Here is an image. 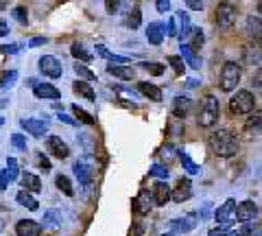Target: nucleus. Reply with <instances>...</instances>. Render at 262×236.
I'll use <instances>...</instances> for the list:
<instances>
[{"label": "nucleus", "instance_id": "obj_1", "mask_svg": "<svg viewBox=\"0 0 262 236\" xmlns=\"http://www.w3.org/2000/svg\"><path fill=\"white\" fill-rule=\"evenodd\" d=\"M208 144L210 149L216 153L219 158H232L238 153V138H236L232 132L227 129H219V132H212L208 138Z\"/></svg>", "mask_w": 262, "mask_h": 236}, {"label": "nucleus", "instance_id": "obj_2", "mask_svg": "<svg viewBox=\"0 0 262 236\" xmlns=\"http://www.w3.org/2000/svg\"><path fill=\"white\" fill-rule=\"evenodd\" d=\"M219 114H221V108H219V101L214 96H206L201 103V110H199V125L201 127H214L216 120H219Z\"/></svg>", "mask_w": 262, "mask_h": 236}, {"label": "nucleus", "instance_id": "obj_3", "mask_svg": "<svg viewBox=\"0 0 262 236\" xmlns=\"http://www.w3.org/2000/svg\"><path fill=\"white\" fill-rule=\"evenodd\" d=\"M238 83H241V66L236 61H227L223 70H221V90L232 92L236 90Z\"/></svg>", "mask_w": 262, "mask_h": 236}, {"label": "nucleus", "instance_id": "obj_4", "mask_svg": "<svg viewBox=\"0 0 262 236\" xmlns=\"http://www.w3.org/2000/svg\"><path fill=\"white\" fill-rule=\"evenodd\" d=\"M236 206H238V203H236L234 199H227L223 206H221L214 212L216 223H219V227L223 232H229V230H232V225L236 223Z\"/></svg>", "mask_w": 262, "mask_h": 236}, {"label": "nucleus", "instance_id": "obj_5", "mask_svg": "<svg viewBox=\"0 0 262 236\" xmlns=\"http://www.w3.org/2000/svg\"><path fill=\"white\" fill-rule=\"evenodd\" d=\"M236 15H238V11H236V5L232 3H219L216 11H214V20L219 24V29H232L234 22H236Z\"/></svg>", "mask_w": 262, "mask_h": 236}, {"label": "nucleus", "instance_id": "obj_6", "mask_svg": "<svg viewBox=\"0 0 262 236\" xmlns=\"http://www.w3.org/2000/svg\"><path fill=\"white\" fill-rule=\"evenodd\" d=\"M253 94L249 92V90H238L236 92L232 99H229V112L232 114H249L251 110H253Z\"/></svg>", "mask_w": 262, "mask_h": 236}, {"label": "nucleus", "instance_id": "obj_7", "mask_svg": "<svg viewBox=\"0 0 262 236\" xmlns=\"http://www.w3.org/2000/svg\"><path fill=\"white\" fill-rule=\"evenodd\" d=\"M48 125H51V118H20V127L33 138H44L48 134Z\"/></svg>", "mask_w": 262, "mask_h": 236}, {"label": "nucleus", "instance_id": "obj_8", "mask_svg": "<svg viewBox=\"0 0 262 236\" xmlns=\"http://www.w3.org/2000/svg\"><path fill=\"white\" fill-rule=\"evenodd\" d=\"M39 72H42L44 77L48 79H59L63 75V66H61V61L57 59V57L53 55H44V57H39Z\"/></svg>", "mask_w": 262, "mask_h": 236}, {"label": "nucleus", "instance_id": "obj_9", "mask_svg": "<svg viewBox=\"0 0 262 236\" xmlns=\"http://www.w3.org/2000/svg\"><path fill=\"white\" fill-rule=\"evenodd\" d=\"M46 151L53 153V156L59 158V160H66L70 156V149H68V144L61 140V136H48L46 138Z\"/></svg>", "mask_w": 262, "mask_h": 236}, {"label": "nucleus", "instance_id": "obj_10", "mask_svg": "<svg viewBox=\"0 0 262 236\" xmlns=\"http://www.w3.org/2000/svg\"><path fill=\"white\" fill-rule=\"evenodd\" d=\"M243 61L249 66H260L262 63V42L253 39V44L243 46Z\"/></svg>", "mask_w": 262, "mask_h": 236}, {"label": "nucleus", "instance_id": "obj_11", "mask_svg": "<svg viewBox=\"0 0 262 236\" xmlns=\"http://www.w3.org/2000/svg\"><path fill=\"white\" fill-rule=\"evenodd\" d=\"M173 199V190L166 184V180H160L153 184V203L155 206H166V201Z\"/></svg>", "mask_w": 262, "mask_h": 236}, {"label": "nucleus", "instance_id": "obj_12", "mask_svg": "<svg viewBox=\"0 0 262 236\" xmlns=\"http://www.w3.org/2000/svg\"><path fill=\"white\" fill-rule=\"evenodd\" d=\"M192 197V182L188 180V177H179L177 186L173 188V201L177 203H184Z\"/></svg>", "mask_w": 262, "mask_h": 236}, {"label": "nucleus", "instance_id": "obj_13", "mask_svg": "<svg viewBox=\"0 0 262 236\" xmlns=\"http://www.w3.org/2000/svg\"><path fill=\"white\" fill-rule=\"evenodd\" d=\"M42 223L33 221V219H20L15 223V236H39Z\"/></svg>", "mask_w": 262, "mask_h": 236}, {"label": "nucleus", "instance_id": "obj_14", "mask_svg": "<svg viewBox=\"0 0 262 236\" xmlns=\"http://www.w3.org/2000/svg\"><path fill=\"white\" fill-rule=\"evenodd\" d=\"M75 175H77L81 186H90L92 184V177H94V170L85 160H77L75 162Z\"/></svg>", "mask_w": 262, "mask_h": 236}, {"label": "nucleus", "instance_id": "obj_15", "mask_svg": "<svg viewBox=\"0 0 262 236\" xmlns=\"http://www.w3.org/2000/svg\"><path fill=\"white\" fill-rule=\"evenodd\" d=\"M256 214H258V206L253 201H243L236 206V221H241V223L251 221Z\"/></svg>", "mask_w": 262, "mask_h": 236}, {"label": "nucleus", "instance_id": "obj_16", "mask_svg": "<svg viewBox=\"0 0 262 236\" xmlns=\"http://www.w3.org/2000/svg\"><path fill=\"white\" fill-rule=\"evenodd\" d=\"M33 94H35L37 99H44V101H57L61 96V90H57V88L51 83H37L33 88Z\"/></svg>", "mask_w": 262, "mask_h": 236}, {"label": "nucleus", "instance_id": "obj_17", "mask_svg": "<svg viewBox=\"0 0 262 236\" xmlns=\"http://www.w3.org/2000/svg\"><path fill=\"white\" fill-rule=\"evenodd\" d=\"M194 221H196V217H194V214L173 219V221H170V230H173V234H186V232H190L192 227L196 225Z\"/></svg>", "mask_w": 262, "mask_h": 236}, {"label": "nucleus", "instance_id": "obj_18", "mask_svg": "<svg viewBox=\"0 0 262 236\" xmlns=\"http://www.w3.org/2000/svg\"><path fill=\"white\" fill-rule=\"evenodd\" d=\"M107 72H110L112 77L122 79V81H131V79L136 77V70L131 68V66H125V63H110Z\"/></svg>", "mask_w": 262, "mask_h": 236}, {"label": "nucleus", "instance_id": "obj_19", "mask_svg": "<svg viewBox=\"0 0 262 236\" xmlns=\"http://www.w3.org/2000/svg\"><path fill=\"white\" fill-rule=\"evenodd\" d=\"M63 223V214L61 210H46L44 212V219H42V227H46V230H57V227H61Z\"/></svg>", "mask_w": 262, "mask_h": 236}, {"label": "nucleus", "instance_id": "obj_20", "mask_svg": "<svg viewBox=\"0 0 262 236\" xmlns=\"http://www.w3.org/2000/svg\"><path fill=\"white\" fill-rule=\"evenodd\" d=\"M20 184H22V188H24V190H29V192H33V195L42 190V180H39L35 173H22Z\"/></svg>", "mask_w": 262, "mask_h": 236}, {"label": "nucleus", "instance_id": "obj_21", "mask_svg": "<svg viewBox=\"0 0 262 236\" xmlns=\"http://www.w3.org/2000/svg\"><path fill=\"white\" fill-rule=\"evenodd\" d=\"M138 90H140V94H144L149 101H155V103L162 101V90L155 83H149V81H140V83H138Z\"/></svg>", "mask_w": 262, "mask_h": 236}, {"label": "nucleus", "instance_id": "obj_22", "mask_svg": "<svg viewBox=\"0 0 262 236\" xmlns=\"http://www.w3.org/2000/svg\"><path fill=\"white\" fill-rule=\"evenodd\" d=\"M151 201L153 197L146 190H142L138 197L134 199V212L136 214H149V210H151Z\"/></svg>", "mask_w": 262, "mask_h": 236}, {"label": "nucleus", "instance_id": "obj_23", "mask_svg": "<svg viewBox=\"0 0 262 236\" xmlns=\"http://www.w3.org/2000/svg\"><path fill=\"white\" fill-rule=\"evenodd\" d=\"M164 24L162 22H151L149 27H146V39H149L151 44H155V46H160L162 44V39H164Z\"/></svg>", "mask_w": 262, "mask_h": 236}, {"label": "nucleus", "instance_id": "obj_24", "mask_svg": "<svg viewBox=\"0 0 262 236\" xmlns=\"http://www.w3.org/2000/svg\"><path fill=\"white\" fill-rule=\"evenodd\" d=\"M190 105H192V101L188 99V96H184V94L175 96V101H173V116L175 118H184L186 114L190 112Z\"/></svg>", "mask_w": 262, "mask_h": 236}, {"label": "nucleus", "instance_id": "obj_25", "mask_svg": "<svg viewBox=\"0 0 262 236\" xmlns=\"http://www.w3.org/2000/svg\"><path fill=\"white\" fill-rule=\"evenodd\" d=\"M15 201H18L22 208H29L31 212H35V210L39 208V201L33 197V192H29V190H20L18 195H15Z\"/></svg>", "mask_w": 262, "mask_h": 236}, {"label": "nucleus", "instance_id": "obj_26", "mask_svg": "<svg viewBox=\"0 0 262 236\" xmlns=\"http://www.w3.org/2000/svg\"><path fill=\"white\" fill-rule=\"evenodd\" d=\"M72 90H75L79 96H83V99L96 103V92L92 90V85L85 83V81H81V79H79V81H75V83H72Z\"/></svg>", "mask_w": 262, "mask_h": 236}, {"label": "nucleus", "instance_id": "obj_27", "mask_svg": "<svg viewBox=\"0 0 262 236\" xmlns=\"http://www.w3.org/2000/svg\"><path fill=\"white\" fill-rule=\"evenodd\" d=\"M245 31H247L253 39L262 42V20L260 18H253V15H249L247 22H245Z\"/></svg>", "mask_w": 262, "mask_h": 236}, {"label": "nucleus", "instance_id": "obj_28", "mask_svg": "<svg viewBox=\"0 0 262 236\" xmlns=\"http://www.w3.org/2000/svg\"><path fill=\"white\" fill-rule=\"evenodd\" d=\"M182 57H184V61H186L190 68H194V70H199V68H201V59L196 57V53H194L186 42H182Z\"/></svg>", "mask_w": 262, "mask_h": 236}, {"label": "nucleus", "instance_id": "obj_29", "mask_svg": "<svg viewBox=\"0 0 262 236\" xmlns=\"http://www.w3.org/2000/svg\"><path fill=\"white\" fill-rule=\"evenodd\" d=\"M188 39V46L192 48V51H199V48L203 46V42H206V35H203V31L201 29H196V27H192V31H190V35L186 37Z\"/></svg>", "mask_w": 262, "mask_h": 236}, {"label": "nucleus", "instance_id": "obj_30", "mask_svg": "<svg viewBox=\"0 0 262 236\" xmlns=\"http://www.w3.org/2000/svg\"><path fill=\"white\" fill-rule=\"evenodd\" d=\"M245 132L247 134H262V112H253V116L245 123Z\"/></svg>", "mask_w": 262, "mask_h": 236}, {"label": "nucleus", "instance_id": "obj_31", "mask_svg": "<svg viewBox=\"0 0 262 236\" xmlns=\"http://www.w3.org/2000/svg\"><path fill=\"white\" fill-rule=\"evenodd\" d=\"M70 55L75 57L77 61H83V63H88V61H92V53L88 51V48L83 46V44H72V48H70Z\"/></svg>", "mask_w": 262, "mask_h": 236}, {"label": "nucleus", "instance_id": "obj_32", "mask_svg": "<svg viewBox=\"0 0 262 236\" xmlns=\"http://www.w3.org/2000/svg\"><path fill=\"white\" fill-rule=\"evenodd\" d=\"M177 20H179V24H182V31H179V39H182V42H184V39L188 37V35H190V31H192V24H190V18H188V13H184V11H179L177 13Z\"/></svg>", "mask_w": 262, "mask_h": 236}, {"label": "nucleus", "instance_id": "obj_33", "mask_svg": "<svg viewBox=\"0 0 262 236\" xmlns=\"http://www.w3.org/2000/svg\"><path fill=\"white\" fill-rule=\"evenodd\" d=\"M15 81H18V70H5L3 75H0V88L9 90V88L15 85Z\"/></svg>", "mask_w": 262, "mask_h": 236}, {"label": "nucleus", "instance_id": "obj_34", "mask_svg": "<svg viewBox=\"0 0 262 236\" xmlns=\"http://www.w3.org/2000/svg\"><path fill=\"white\" fill-rule=\"evenodd\" d=\"M179 162H182L184 170H188V173H190V175H196V173H199V164H194L192 158L188 156L186 151H179Z\"/></svg>", "mask_w": 262, "mask_h": 236}, {"label": "nucleus", "instance_id": "obj_35", "mask_svg": "<svg viewBox=\"0 0 262 236\" xmlns=\"http://www.w3.org/2000/svg\"><path fill=\"white\" fill-rule=\"evenodd\" d=\"M72 114H75V118L79 120V123H85V125H94L96 120L90 112H85L83 108H79V105H72Z\"/></svg>", "mask_w": 262, "mask_h": 236}, {"label": "nucleus", "instance_id": "obj_36", "mask_svg": "<svg viewBox=\"0 0 262 236\" xmlns=\"http://www.w3.org/2000/svg\"><path fill=\"white\" fill-rule=\"evenodd\" d=\"M55 184H57V188L66 195V197H72V195H75V188H72V184H70V180L66 175H57Z\"/></svg>", "mask_w": 262, "mask_h": 236}, {"label": "nucleus", "instance_id": "obj_37", "mask_svg": "<svg viewBox=\"0 0 262 236\" xmlns=\"http://www.w3.org/2000/svg\"><path fill=\"white\" fill-rule=\"evenodd\" d=\"M75 72H77V77L83 79V81H94L96 79V75L85 66L83 61H75Z\"/></svg>", "mask_w": 262, "mask_h": 236}, {"label": "nucleus", "instance_id": "obj_38", "mask_svg": "<svg viewBox=\"0 0 262 236\" xmlns=\"http://www.w3.org/2000/svg\"><path fill=\"white\" fill-rule=\"evenodd\" d=\"M140 22H142V13H140L138 7H134V11H129V15H127V27L129 29H138L140 27Z\"/></svg>", "mask_w": 262, "mask_h": 236}, {"label": "nucleus", "instance_id": "obj_39", "mask_svg": "<svg viewBox=\"0 0 262 236\" xmlns=\"http://www.w3.org/2000/svg\"><path fill=\"white\" fill-rule=\"evenodd\" d=\"M140 66H142L146 72H151V75H155V77L164 75V70H166V66H162V63H158V61H144V63H140Z\"/></svg>", "mask_w": 262, "mask_h": 236}, {"label": "nucleus", "instance_id": "obj_40", "mask_svg": "<svg viewBox=\"0 0 262 236\" xmlns=\"http://www.w3.org/2000/svg\"><path fill=\"white\" fill-rule=\"evenodd\" d=\"M7 170H9L11 182L18 180V175H20V164H18V160H15V158H7Z\"/></svg>", "mask_w": 262, "mask_h": 236}, {"label": "nucleus", "instance_id": "obj_41", "mask_svg": "<svg viewBox=\"0 0 262 236\" xmlns=\"http://www.w3.org/2000/svg\"><path fill=\"white\" fill-rule=\"evenodd\" d=\"M168 63L173 66V70L177 72V75L184 72V57L182 55H168Z\"/></svg>", "mask_w": 262, "mask_h": 236}, {"label": "nucleus", "instance_id": "obj_42", "mask_svg": "<svg viewBox=\"0 0 262 236\" xmlns=\"http://www.w3.org/2000/svg\"><path fill=\"white\" fill-rule=\"evenodd\" d=\"M149 173H151V175H155V177H160V180H168L170 170H168L166 166H162V164H153Z\"/></svg>", "mask_w": 262, "mask_h": 236}, {"label": "nucleus", "instance_id": "obj_43", "mask_svg": "<svg viewBox=\"0 0 262 236\" xmlns=\"http://www.w3.org/2000/svg\"><path fill=\"white\" fill-rule=\"evenodd\" d=\"M11 144L20 151H27V136L22 134H11Z\"/></svg>", "mask_w": 262, "mask_h": 236}, {"label": "nucleus", "instance_id": "obj_44", "mask_svg": "<svg viewBox=\"0 0 262 236\" xmlns=\"http://www.w3.org/2000/svg\"><path fill=\"white\" fill-rule=\"evenodd\" d=\"M13 18L18 20L20 24H27L29 22V11L24 9V7H15V9H13Z\"/></svg>", "mask_w": 262, "mask_h": 236}, {"label": "nucleus", "instance_id": "obj_45", "mask_svg": "<svg viewBox=\"0 0 262 236\" xmlns=\"http://www.w3.org/2000/svg\"><path fill=\"white\" fill-rule=\"evenodd\" d=\"M251 83H253V90H256L260 96H262V68L253 75V79H251Z\"/></svg>", "mask_w": 262, "mask_h": 236}, {"label": "nucleus", "instance_id": "obj_46", "mask_svg": "<svg viewBox=\"0 0 262 236\" xmlns=\"http://www.w3.org/2000/svg\"><path fill=\"white\" fill-rule=\"evenodd\" d=\"M0 53H5V55H18L20 53V46L18 44H3V46H0Z\"/></svg>", "mask_w": 262, "mask_h": 236}, {"label": "nucleus", "instance_id": "obj_47", "mask_svg": "<svg viewBox=\"0 0 262 236\" xmlns=\"http://www.w3.org/2000/svg\"><path fill=\"white\" fill-rule=\"evenodd\" d=\"M120 3L122 0H105V9H107V13H116Z\"/></svg>", "mask_w": 262, "mask_h": 236}, {"label": "nucleus", "instance_id": "obj_48", "mask_svg": "<svg viewBox=\"0 0 262 236\" xmlns=\"http://www.w3.org/2000/svg\"><path fill=\"white\" fill-rule=\"evenodd\" d=\"M173 153H175V149H173V146H170V144H166V146H164V149L160 151V156L164 158V160H166V162H170V160H173L175 156H173Z\"/></svg>", "mask_w": 262, "mask_h": 236}, {"label": "nucleus", "instance_id": "obj_49", "mask_svg": "<svg viewBox=\"0 0 262 236\" xmlns=\"http://www.w3.org/2000/svg\"><path fill=\"white\" fill-rule=\"evenodd\" d=\"M37 164H39V166H42L44 170H51V160H48V158L44 156V153H42V151H39V153H37Z\"/></svg>", "mask_w": 262, "mask_h": 236}, {"label": "nucleus", "instance_id": "obj_50", "mask_svg": "<svg viewBox=\"0 0 262 236\" xmlns=\"http://www.w3.org/2000/svg\"><path fill=\"white\" fill-rule=\"evenodd\" d=\"M11 177H9V170H3L0 173V190H7V186H9Z\"/></svg>", "mask_w": 262, "mask_h": 236}, {"label": "nucleus", "instance_id": "obj_51", "mask_svg": "<svg viewBox=\"0 0 262 236\" xmlns=\"http://www.w3.org/2000/svg\"><path fill=\"white\" fill-rule=\"evenodd\" d=\"M61 120V123H66V125H70V127H77L79 125V120H75V118H70L68 114H63V112H59V116H57Z\"/></svg>", "mask_w": 262, "mask_h": 236}, {"label": "nucleus", "instance_id": "obj_52", "mask_svg": "<svg viewBox=\"0 0 262 236\" xmlns=\"http://www.w3.org/2000/svg\"><path fill=\"white\" fill-rule=\"evenodd\" d=\"M155 7H158L160 13H166L170 9V0H155Z\"/></svg>", "mask_w": 262, "mask_h": 236}, {"label": "nucleus", "instance_id": "obj_53", "mask_svg": "<svg viewBox=\"0 0 262 236\" xmlns=\"http://www.w3.org/2000/svg\"><path fill=\"white\" fill-rule=\"evenodd\" d=\"M184 3L190 7L192 11H201L203 9V0H184Z\"/></svg>", "mask_w": 262, "mask_h": 236}, {"label": "nucleus", "instance_id": "obj_54", "mask_svg": "<svg viewBox=\"0 0 262 236\" xmlns=\"http://www.w3.org/2000/svg\"><path fill=\"white\" fill-rule=\"evenodd\" d=\"M166 35L168 37H177V29H175V18L168 20V27H166Z\"/></svg>", "mask_w": 262, "mask_h": 236}, {"label": "nucleus", "instance_id": "obj_55", "mask_svg": "<svg viewBox=\"0 0 262 236\" xmlns=\"http://www.w3.org/2000/svg\"><path fill=\"white\" fill-rule=\"evenodd\" d=\"M96 55H101V57H105V59H110V51H107V46L105 44H96Z\"/></svg>", "mask_w": 262, "mask_h": 236}, {"label": "nucleus", "instance_id": "obj_56", "mask_svg": "<svg viewBox=\"0 0 262 236\" xmlns=\"http://www.w3.org/2000/svg\"><path fill=\"white\" fill-rule=\"evenodd\" d=\"M42 44H46V37H33L31 42H29V46H31V48H35V46H42Z\"/></svg>", "mask_w": 262, "mask_h": 236}, {"label": "nucleus", "instance_id": "obj_57", "mask_svg": "<svg viewBox=\"0 0 262 236\" xmlns=\"http://www.w3.org/2000/svg\"><path fill=\"white\" fill-rule=\"evenodd\" d=\"M5 35H9V27H7V22L0 20V37H5Z\"/></svg>", "mask_w": 262, "mask_h": 236}, {"label": "nucleus", "instance_id": "obj_58", "mask_svg": "<svg viewBox=\"0 0 262 236\" xmlns=\"http://www.w3.org/2000/svg\"><path fill=\"white\" fill-rule=\"evenodd\" d=\"M208 236H227V232H223V230H221V227H216V230H212Z\"/></svg>", "mask_w": 262, "mask_h": 236}, {"label": "nucleus", "instance_id": "obj_59", "mask_svg": "<svg viewBox=\"0 0 262 236\" xmlns=\"http://www.w3.org/2000/svg\"><path fill=\"white\" fill-rule=\"evenodd\" d=\"M186 85H188V88H196V85H199V79H188Z\"/></svg>", "mask_w": 262, "mask_h": 236}, {"label": "nucleus", "instance_id": "obj_60", "mask_svg": "<svg viewBox=\"0 0 262 236\" xmlns=\"http://www.w3.org/2000/svg\"><path fill=\"white\" fill-rule=\"evenodd\" d=\"M258 13H262V0H258Z\"/></svg>", "mask_w": 262, "mask_h": 236}, {"label": "nucleus", "instance_id": "obj_61", "mask_svg": "<svg viewBox=\"0 0 262 236\" xmlns=\"http://www.w3.org/2000/svg\"><path fill=\"white\" fill-rule=\"evenodd\" d=\"M3 227H5V225H3V219H0V234H3Z\"/></svg>", "mask_w": 262, "mask_h": 236}, {"label": "nucleus", "instance_id": "obj_62", "mask_svg": "<svg viewBox=\"0 0 262 236\" xmlns=\"http://www.w3.org/2000/svg\"><path fill=\"white\" fill-rule=\"evenodd\" d=\"M3 123H5V118H0V127H3Z\"/></svg>", "mask_w": 262, "mask_h": 236}, {"label": "nucleus", "instance_id": "obj_63", "mask_svg": "<svg viewBox=\"0 0 262 236\" xmlns=\"http://www.w3.org/2000/svg\"><path fill=\"white\" fill-rule=\"evenodd\" d=\"M162 236H173V234H162Z\"/></svg>", "mask_w": 262, "mask_h": 236}]
</instances>
